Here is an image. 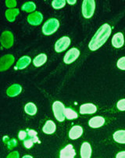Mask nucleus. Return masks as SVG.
<instances>
[{
  "mask_svg": "<svg viewBox=\"0 0 125 158\" xmlns=\"http://www.w3.org/2000/svg\"><path fill=\"white\" fill-rule=\"evenodd\" d=\"M110 34H111V27L108 24H103L91 39L88 45V48L91 51H95L99 49L107 42V40L110 37Z\"/></svg>",
  "mask_w": 125,
  "mask_h": 158,
  "instance_id": "1",
  "label": "nucleus"
},
{
  "mask_svg": "<svg viewBox=\"0 0 125 158\" xmlns=\"http://www.w3.org/2000/svg\"><path fill=\"white\" fill-rule=\"evenodd\" d=\"M59 27V20L56 18H51L48 20L42 27V33L45 35H50L55 33Z\"/></svg>",
  "mask_w": 125,
  "mask_h": 158,
  "instance_id": "2",
  "label": "nucleus"
},
{
  "mask_svg": "<svg viewBox=\"0 0 125 158\" xmlns=\"http://www.w3.org/2000/svg\"><path fill=\"white\" fill-rule=\"evenodd\" d=\"M95 10V2L94 0H85L82 4V14L86 19L91 18Z\"/></svg>",
  "mask_w": 125,
  "mask_h": 158,
  "instance_id": "3",
  "label": "nucleus"
},
{
  "mask_svg": "<svg viewBox=\"0 0 125 158\" xmlns=\"http://www.w3.org/2000/svg\"><path fill=\"white\" fill-rule=\"evenodd\" d=\"M14 35L10 31H5L0 37V43L2 47L6 49H10L14 45Z\"/></svg>",
  "mask_w": 125,
  "mask_h": 158,
  "instance_id": "4",
  "label": "nucleus"
},
{
  "mask_svg": "<svg viewBox=\"0 0 125 158\" xmlns=\"http://www.w3.org/2000/svg\"><path fill=\"white\" fill-rule=\"evenodd\" d=\"M64 105L62 104L61 102L59 101H56L53 105V113H54L55 118L57 121H63L65 120V116L64 114H63V111H64Z\"/></svg>",
  "mask_w": 125,
  "mask_h": 158,
  "instance_id": "5",
  "label": "nucleus"
},
{
  "mask_svg": "<svg viewBox=\"0 0 125 158\" xmlns=\"http://www.w3.org/2000/svg\"><path fill=\"white\" fill-rule=\"evenodd\" d=\"M15 58L12 54H7L0 58V71H5L8 70L14 64Z\"/></svg>",
  "mask_w": 125,
  "mask_h": 158,
  "instance_id": "6",
  "label": "nucleus"
},
{
  "mask_svg": "<svg viewBox=\"0 0 125 158\" xmlns=\"http://www.w3.org/2000/svg\"><path fill=\"white\" fill-rule=\"evenodd\" d=\"M70 44H71V39H69V37L67 36L62 37L55 44V50L57 52H62L69 47Z\"/></svg>",
  "mask_w": 125,
  "mask_h": 158,
  "instance_id": "7",
  "label": "nucleus"
},
{
  "mask_svg": "<svg viewBox=\"0 0 125 158\" xmlns=\"http://www.w3.org/2000/svg\"><path fill=\"white\" fill-rule=\"evenodd\" d=\"M79 55V50L77 48H72L66 53L64 58H63V61H64L65 64H71L78 59Z\"/></svg>",
  "mask_w": 125,
  "mask_h": 158,
  "instance_id": "8",
  "label": "nucleus"
},
{
  "mask_svg": "<svg viewBox=\"0 0 125 158\" xmlns=\"http://www.w3.org/2000/svg\"><path fill=\"white\" fill-rule=\"evenodd\" d=\"M42 20L43 16L40 12H34L27 17V21L31 25H39Z\"/></svg>",
  "mask_w": 125,
  "mask_h": 158,
  "instance_id": "9",
  "label": "nucleus"
},
{
  "mask_svg": "<svg viewBox=\"0 0 125 158\" xmlns=\"http://www.w3.org/2000/svg\"><path fill=\"white\" fill-rule=\"evenodd\" d=\"M76 155V152L74 150V147L71 144L65 146V148L62 149L60 151V158H74Z\"/></svg>",
  "mask_w": 125,
  "mask_h": 158,
  "instance_id": "10",
  "label": "nucleus"
},
{
  "mask_svg": "<svg viewBox=\"0 0 125 158\" xmlns=\"http://www.w3.org/2000/svg\"><path fill=\"white\" fill-rule=\"evenodd\" d=\"M97 107L93 103H85L80 106V113L81 114H91L96 112Z\"/></svg>",
  "mask_w": 125,
  "mask_h": 158,
  "instance_id": "11",
  "label": "nucleus"
},
{
  "mask_svg": "<svg viewBox=\"0 0 125 158\" xmlns=\"http://www.w3.org/2000/svg\"><path fill=\"white\" fill-rule=\"evenodd\" d=\"M112 45L116 49L121 48L123 45V35L121 32L115 34L112 39Z\"/></svg>",
  "mask_w": 125,
  "mask_h": 158,
  "instance_id": "12",
  "label": "nucleus"
},
{
  "mask_svg": "<svg viewBox=\"0 0 125 158\" xmlns=\"http://www.w3.org/2000/svg\"><path fill=\"white\" fill-rule=\"evenodd\" d=\"M105 123V119L103 117L100 116H96L92 118L91 119H90L89 122H88V125L91 128H98L100 127L103 126Z\"/></svg>",
  "mask_w": 125,
  "mask_h": 158,
  "instance_id": "13",
  "label": "nucleus"
},
{
  "mask_svg": "<svg viewBox=\"0 0 125 158\" xmlns=\"http://www.w3.org/2000/svg\"><path fill=\"white\" fill-rule=\"evenodd\" d=\"M21 91H22V87L18 84H14L7 89L6 94L10 97H14L18 96Z\"/></svg>",
  "mask_w": 125,
  "mask_h": 158,
  "instance_id": "14",
  "label": "nucleus"
},
{
  "mask_svg": "<svg viewBox=\"0 0 125 158\" xmlns=\"http://www.w3.org/2000/svg\"><path fill=\"white\" fill-rule=\"evenodd\" d=\"M83 134V128L79 125L72 127L69 131V137L71 139H77L80 138Z\"/></svg>",
  "mask_w": 125,
  "mask_h": 158,
  "instance_id": "15",
  "label": "nucleus"
},
{
  "mask_svg": "<svg viewBox=\"0 0 125 158\" xmlns=\"http://www.w3.org/2000/svg\"><path fill=\"white\" fill-rule=\"evenodd\" d=\"M91 156V148L88 143H83L81 147V156L82 158H90Z\"/></svg>",
  "mask_w": 125,
  "mask_h": 158,
  "instance_id": "16",
  "label": "nucleus"
},
{
  "mask_svg": "<svg viewBox=\"0 0 125 158\" xmlns=\"http://www.w3.org/2000/svg\"><path fill=\"white\" fill-rule=\"evenodd\" d=\"M56 124L53 122V121H47L46 123V125L43 126L42 128V131L43 132L46 133V134L50 135L53 134L56 131Z\"/></svg>",
  "mask_w": 125,
  "mask_h": 158,
  "instance_id": "17",
  "label": "nucleus"
},
{
  "mask_svg": "<svg viewBox=\"0 0 125 158\" xmlns=\"http://www.w3.org/2000/svg\"><path fill=\"white\" fill-rule=\"evenodd\" d=\"M30 58L27 56H22V57L20 58L17 63V69L22 70L26 68L27 66L30 64Z\"/></svg>",
  "mask_w": 125,
  "mask_h": 158,
  "instance_id": "18",
  "label": "nucleus"
},
{
  "mask_svg": "<svg viewBox=\"0 0 125 158\" xmlns=\"http://www.w3.org/2000/svg\"><path fill=\"white\" fill-rule=\"evenodd\" d=\"M18 9H10L7 10L6 12V17L9 22H14L15 20L16 17L19 15Z\"/></svg>",
  "mask_w": 125,
  "mask_h": 158,
  "instance_id": "19",
  "label": "nucleus"
},
{
  "mask_svg": "<svg viewBox=\"0 0 125 158\" xmlns=\"http://www.w3.org/2000/svg\"><path fill=\"white\" fill-rule=\"evenodd\" d=\"M47 60V56L45 53H41L38 55L33 60V64L36 67H39L42 66Z\"/></svg>",
  "mask_w": 125,
  "mask_h": 158,
  "instance_id": "20",
  "label": "nucleus"
},
{
  "mask_svg": "<svg viewBox=\"0 0 125 158\" xmlns=\"http://www.w3.org/2000/svg\"><path fill=\"white\" fill-rule=\"evenodd\" d=\"M113 139L117 143L124 144L125 143V131L124 130H119L113 134Z\"/></svg>",
  "mask_w": 125,
  "mask_h": 158,
  "instance_id": "21",
  "label": "nucleus"
},
{
  "mask_svg": "<svg viewBox=\"0 0 125 158\" xmlns=\"http://www.w3.org/2000/svg\"><path fill=\"white\" fill-rule=\"evenodd\" d=\"M24 110L29 115H34L37 113V106L33 103H28L24 106Z\"/></svg>",
  "mask_w": 125,
  "mask_h": 158,
  "instance_id": "22",
  "label": "nucleus"
},
{
  "mask_svg": "<svg viewBox=\"0 0 125 158\" xmlns=\"http://www.w3.org/2000/svg\"><path fill=\"white\" fill-rule=\"evenodd\" d=\"M21 9H22V10H24V11L27 13H31L34 12V10H35L36 6L33 2H27L22 6Z\"/></svg>",
  "mask_w": 125,
  "mask_h": 158,
  "instance_id": "23",
  "label": "nucleus"
},
{
  "mask_svg": "<svg viewBox=\"0 0 125 158\" xmlns=\"http://www.w3.org/2000/svg\"><path fill=\"white\" fill-rule=\"evenodd\" d=\"M63 114H64L65 118H67L69 120L75 119V118H78V114L75 111L73 110L72 109H71V108H65Z\"/></svg>",
  "mask_w": 125,
  "mask_h": 158,
  "instance_id": "24",
  "label": "nucleus"
},
{
  "mask_svg": "<svg viewBox=\"0 0 125 158\" xmlns=\"http://www.w3.org/2000/svg\"><path fill=\"white\" fill-rule=\"evenodd\" d=\"M53 7L56 10H59V9L64 7L66 5V1L65 0H53L52 2Z\"/></svg>",
  "mask_w": 125,
  "mask_h": 158,
  "instance_id": "25",
  "label": "nucleus"
},
{
  "mask_svg": "<svg viewBox=\"0 0 125 158\" xmlns=\"http://www.w3.org/2000/svg\"><path fill=\"white\" fill-rule=\"evenodd\" d=\"M27 135H29V136H30V138L33 140L34 143H38V142L39 143V140L37 137V132H36L35 131H34V130L28 129L27 130Z\"/></svg>",
  "mask_w": 125,
  "mask_h": 158,
  "instance_id": "26",
  "label": "nucleus"
},
{
  "mask_svg": "<svg viewBox=\"0 0 125 158\" xmlns=\"http://www.w3.org/2000/svg\"><path fill=\"white\" fill-rule=\"evenodd\" d=\"M125 57H121L118 61H117V67L120 70H125Z\"/></svg>",
  "mask_w": 125,
  "mask_h": 158,
  "instance_id": "27",
  "label": "nucleus"
},
{
  "mask_svg": "<svg viewBox=\"0 0 125 158\" xmlns=\"http://www.w3.org/2000/svg\"><path fill=\"white\" fill-rule=\"evenodd\" d=\"M117 106L120 110L124 111L125 110V99H120L118 103H117Z\"/></svg>",
  "mask_w": 125,
  "mask_h": 158,
  "instance_id": "28",
  "label": "nucleus"
},
{
  "mask_svg": "<svg viewBox=\"0 0 125 158\" xmlns=\"http://www.w3.org/2000/svg\"><path fill=\"white\" fill-rule=\"evenodd\" d=\"M33 144H34V142H33V140L31 139L30 138L28 139L24 140V146H25L27 149L31 148V147L33 146Z\"/></svg>",
  "mask_w": 125,
  "mask_h": 158,
  "instance_id": "29",
  "label": "nucleus"
},
{
  "mask_svg": "<svg viewBox=\"0 0 125 158\" xmlns=\"http://www.w3.org/2000/svg\"><path fill=\"white\" fill-rule=\"evenodd\" d=\"M6 5L9 8H14L17 6V1H15V0H6Z\"/></svg>",
  "mask_w": 125,
  "mask_h": 158,
  "instance_id": "30",
  "label": "nucleus"
},
{
  "mask_svg": "<svg viewBox=\"0 0 125 158\" xmlns=\"http://www.w3.org/2000/svg\"><path fill=\"white\" fill-rule=\"evenodd\" d=\"M16 146H17V140H16L15 139L9 140V141L7 142V146H8V149H10V150L14 148Z\"/></svg>",
  "mask_w": 125,
  "mask_h": 158,
  "instance_id": "31",
  "label": "nucleus"
},
{
  "mask_svg": "<svg viewBox=\"0 0 125 158\" xmlns=\"http://www.w3.org/2000/svg\"><path fill=\"white\" fill-rule=\"evenodd\" d=\"M27 136V132L25 131H20L18 133V137L20 140H24Z\"/></svg>",
  "mask_w": 125,
  "mask_h": 158,
  "instance_id": "32",
  "label": "nucleus"
},
{
  "mask_svg": "<svg viewBox=\"0 0 125 158\" xmlns=\"http://www.w3.org/2000/svg\"><path fill=\"white\" fill-rule=\"evenodd\" d=\"M19 156H20V154H19L18 152L14 151L7 156V158H18Z\"/></svg>",
  "mask_w": 125,
  "mask_h": 158,
  "instance_id": "33",
  "label": "nucleus"
},
{
  "mask_svg": "<svg viewBox=\"0 0 125 158\" xmlns=\"http://www.w3.org/2000/svg\"><path fill=\"white\" fill-rule=\"evenodd\" d=\"M125 156V152L124 151H122L120 152L117 154V158H123Z\"/></svg>",
  "mask_w": 125,
  "mask_h": 158,
  "instance_id": "34",
  "label": "nucleus"
},
{
  "mask_svg": "<svg viewBox=\"0 0 125 158\" xmlns=\"http://www.w3.org/2000/svg\"><path fill=\"white\" fill-rule=\"evenodd\" d=\"M67 2L70 4V5H75V4L77 2V1L76 0H68Z\"/></svg>",
  "mask_w": 125,
  "mask_h": 158,
  "instance_id": "35",
  "label": "nucleus"
},
{
  "mask_svg": "<svg viewBox=\"0 0 125 158\" xmlns=\"http://www.w3.org/2000/svg\"><path fill=\"white\" fill-rule=\"evenodd\" d=\"M24 158H27V157H30V158H32V156H28V155H26V156H23Z\"/></svg>",
  "mask_w": 125,
  "mask_h": 158,
  "instance_id": "36",
  "label": "nucleus"
}]
</instances>
